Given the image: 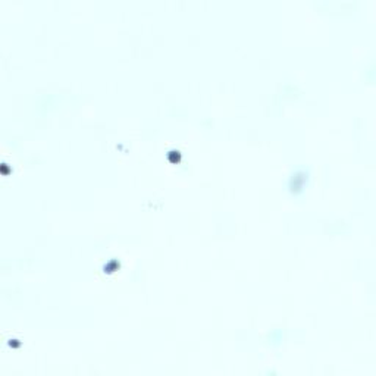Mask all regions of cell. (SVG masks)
Listing matches in <instances>:
<instances>
[{
	"instance_id": "1",
	"label": "cell",
	"mask_w": 376,
	"mask_h": 376,
	"mask_svg": "<svg viewBox=\"0 0 376 376\" xmlns=\"http://www.w3.org/2000/svg\"><path fill=\"white\" fill-rule=\"evenodd\" d=\"M306 184H307V174L303 172V171H298V172H295V174L291 176L288 187H290V191H291L293 194H300V193L304 190Z\"/></svg>"
}]
</instances>
